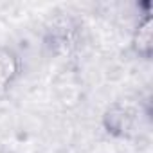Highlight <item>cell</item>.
I'll list each match as a JSON object with an SVG mask.
<instances>
[{"instance_id": "6da1fadb", "label": "cell", "mask_w": 153, "mask_h": 153, "mask_svg": "<svg viewBox=\"0 0 153 153\" xmlns=\"http://www.w3.org/2000/svg\"><path fill=\"white\" fill-rule=\"evenodd\" d=\"M81 40V24L72 15H59L45 29V49L54 56H68Z\"/></svg>"}, {"instance_id": "7a4b0ae2", "label": "cell", "mask_w": 153, "mask_h": 153, "mask_svg": "<svg viewBox=\"0 0 153 153\" xmlns=\"http://www.w3.org/2000/svg\"><path fill=\"white\" fill-rule=\"evenodd\" d=\"M140 115V108H135L130 103L115 101L106 106L101 117V124L105 131L115 139H126L135 131L137 121Z\"/></svg>"}, {"instance_id": "3957f363", "label": "cell", "mask_w": 153, "mask_h": 153, "mask_svg": "<svg viewBox=\"0 0 153 153\" xmlns=\"http://www.w3.org/2000/svg\"><path fill=\"white\" fill-rule=\"evenodd\" d=\"M22 74V59L11 47H0V99H4Z\"/></svg>"}, {"instance_id": "277c9868", "label": "cell", "mask_w": 153, "mask_h": 153, "mask_svg": "<svg viewBox=\"0 0 153 153\" xmlns=\"http://www.w3.org/2000/svg\"><path fill=\"white\" fill-rule=\"evenodd\" d=\"M131 51L137 58L140 59H151L153 56V22H151V13L146 11L135 29H133V34H131Z\"/></svg>"}, {"instance_id": "5b68a950", "label": "cell", "mask_w": 153, "mask_h": 153, "mask_svg": "<svg viewBox=\"0 0 153 153\" xmlns=\"http://www.w3.org/2000/svg\"><path fill=\"white\" fill-rule=\"evenodd\" d=\"M0 153H9V151H6V149H0Z\"/></svg>"}]
</instances>
